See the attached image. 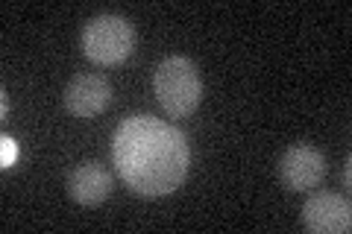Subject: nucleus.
Returning <instances> with one entry per match:
<instances>
[{
	"label": "nucleus",
	"instance_id": "6e6552de",
	"mask_svg": "<svg viewBox=\"0 0 352 234\" xmlns=\"http://www.w3.org/2000/svg\"><path fill=\"white\" fill-rule=\"evenodd\" d=\"M15 161H18V143L9 135H3L0 138V167L9 170V167H15Z\"/></svg>",
	"mask_w": 352,
	"mask_h": 234
},
{
	"label": "nucleus",
	"instance_id": "7ed1b4c3",
	"mask_svg": "<svg viewBox=\"0 0 352 234\" xmlns=\"http://www.w3.org/2000/svg\"><path fill=\"white\" fill-rule=\"evenodd\" d=\"M80 44L94 65H120L135 50V27L124 15H94L82 27Z\"/></svg>",
	"mask_w": 352,
	"mask_h": 234
},
{
	"label": "nucleus",
	"instance_id": "1a4fd4ad",
	"mask_svg": "<svg viewBox=\"0 0 352 234\" xmlns=\"http://www.w3.org/2000/svg\"><path fill=\"white\" fill-rule=\"evenodd\" d=\"M0 94H3V97H0V115H9V97H6V91H0Z\"/></svg>",
	"mask_w": 352,
	"mask_h": 234
},
{
	"label": "nucleus",
	"instance_id": "f03ea898",
	"mask_svg": "<svg viewBox=\"0 0 352 234\" xmlns=\"http://www.w3.org/2000/svg\"><path fill=\"white\" fill-rule=\"evenodd\" d=\"M153 91L170 117H188L203 100L200 71L185 56H168L153 73Z\"/></svg>",
	"mask_w": 352,
	"mask_h": 234
},
{
	"label": "nucleus",
	"instance_id": "20e7f679",
	"mask_svg": "<svg viewBox=\"0 0 352 234\" xmlns=\"http://www.w3.org/2000/svg\"><path fill=\"white\" fill-rule=\"evenodd\" d=\"M326 176V155L311 143H294L279 161V179L288 191H311Z\"/></svg>",
	"mask_w": 352,
	"mask_h": 234
},
{
	"label": "nucleus",
	"instance_id": "0eeeda50",
	"mask_svg": "<svg viewBox=\"0 0 352 234\" xmlns=\"http://www.w3.org/2000/svg\"><path fill=\"white\" fill-rule=\"evenodd\" d=\"M115 191L112 173L100 161H82L76 164L68 176V194L76 205H100Z\"/></svg>",
	"mask_w": 352,
	"mask_h": 234
},
{
	"label": "nucleus",
	"instance_id": "423d86ee",
	"mask_svg": "<svg viewBox=\"0 0 352 234\" xmlns=\"http://www.w3.org/2000/svg\"><path fill=\"white\" fill-rule=\"evenodd\" d=\"M112 103V82L103 73H76L65 88V108L74 117H97Z\"/></svg>",
	"mask_w": 352,
	"mask_h": 234
},
{
	"label": "nucleus",
	"instance_id": "39448f33",
	"mask_svg": "<svg viewBox=\"0 0 352 234\" xmlns=\"http://www.w3.org/2000/svg\"><path fill=\"white\" fill-rule=\"evenodd\" d=\"M302 226L314 234H346L352 229V205L340 194H311L302 205Z\"/></svg>",
	"mask_w": 352,
	"mask_h": 234
},
{
	"label": "nucleus",
	"instance_id": "f257e3e1",
	"mask_svg": "<svg viewBox=\"0 0 352 234\" xmlns=\"http://www.w3.org/2000/svg\"><path fill=\"white\" fill-rule=\"evenodd\" d=\"M112 161L129 191L138 196H168L188 176L191 150L173 124L153 115H132L115 129Z\"/></svg>",
	"mask_w": 352,
	"mask_h": 234
}]
</instances>
